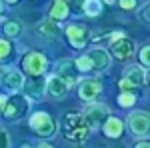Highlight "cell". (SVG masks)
Wrapping results in <instances>:
<instances>
[{
    "mask_svg": "<svg viewBox=\"0 0 150 148\" xmlns=\"http://www.w3.org/2000/svg\"><path fill=\"white\" fill-rule=\"evenodd\" d=\"M0 148H10V136L4 128H0Z\"/></svg>",
    "mask_w": 150,
    "mask_h": 148,
    "instance_id": "cell-27",
    "label": "cell"
},
{
    "mask_svg": "<svg viewBox=\"0 0 150 148\" xmlns=\"http://www.w3.org/2000/svg\"><path fill=\"white\" fill-rule=\"evenodd\" d=\"M102 130L108 138H120L122 132H124V122L120 118H116V116H108L106 122L102 124Z\"/></svg>",
    "mask_w": 150,
    "mask_h": 148,
    "instance_id": "cell-15",
    "label": "cell"
},
{
    "mask_svg": "<svg viewBox=\"0 0 150 148\" xmlns=\"http://www.w3.org/2000/svg\"><path fill=\"white\" fill-rule=\"evenodd\" d=\"M62 132H64L66 140L84 142L88 138L90 128L86 126L80 112H68V114H64V118H62Z\"/></svg>",
    "mask_w": 150,
    "mask_h": 148,
    "instance_id": "cell-1",
    "label": "cell"
},
{
    "mask_svg": "<svg viewBox=\"0 0 150 148\" xmlns=\"http://www.w3.org/2000/svg\"><path fill=\"white\" fill-rule=\"evenodd\" d=\"M134 50H136L134 42L130 38H126L124 34L116 36L114 40L110 42V54L116 60H128V58H132L134 56Z\"/></svg>",
    "mask_w": 150,
    "mask_h": 148,
    "instance_id": "cell-7",
    "label": "cell"
},
{
    "mask_svg": "<svg viewBox=\"0 0 150 148\" xmlns=\"http://www.w3.org/2000/svg\"><path fill=\"white\" fill-rule=\"evenodd\" d=\"M70 14V4L68 0H54L52 6H50V18L56 20V22H62L66 20Z\"/></svg>",
    "mask_w": 150,
    "mask_h": 148,
    "instance_id": "cell-17",
    "label": "cell"
},
{
    "mask_svg": "<svg viewBox=\"0 0 150 148\" xmlns=\"http://www.w3.org/2000/svg\"><path fill=\"white\" fill-rule=\"evenodd\" d=\"M70 84L66 78H62V76H50V78H46V94L50 96V98H64L66 94H68L70 90Z\"/></svg>",
    "mask_w": 150,
    "mask_h": 148,
    "instance_id": "cell-10",
    "label": "cell"
},
{
    "mask_svg": "<svg viewBox=\"0 0 150 148\" xmlns=\"http://www.w3.org/2000/svg\"><path fill=\"white\" fill-rule=\"evenodd\" d=\"M38 148H54V146H48V144H40Z\"/></svg>",
    "mask_w": 150,
    "mask_h": 148,
    "instance_id": "cell-33",
    "label": "cell"
},
{
    "mask_svg": "<svg viewBox=\"0 0 150 148\" xmlns=\"http://www.w3.org/2000/svg\"><path fill=\"white\" fill-rule=\"evenodd\" d=\"M4 102H6V96L0 94V116H2V108H4Z\"/></svg>",
    "mask_w": 150,
    "mask_h": 148,
    "instance_id": "cell-30",
    "label": "cell"
},
{
    "mask_svg": "<svg viewBox=\"0 0 150 148\" xmlns=\"http://www.w3.org/2000/svg\"><path fill=\"white\" fill-rule=\"evenodd\" d=\"M20 148H32V146H30V144H22Z\"/></svg>",
    "mask_w": 150,
    "mask_h": 148,
    "instance_id": "cell-34",
    "label": "cell"
},
{
    "mask_svg": "<svg viewBox=\"0 0 150 148\" xmlns=\"http://www.w3.org/2000/svg\"><path fill=\"white\" fill-rule=\"evenodd\" d=\"M126 126L130 134L138 138H144L150 134V114L144 110H132L126 116Z\"/></svg>",
    "mask_w": 150,
    "mask_h": 148,
    "instance_id": "cell-4",
    "label": "cell"
},
{
    "mask_svg": "<svg viewBox=\"0 0 150 148\" xmlns=\"http://www.w3.org/2000/svg\"><path fill=\"white\" fill-rule=\"evenodd\" d=\"M118 88H120V92H136L138 90V86H134L130 80H126V78H122L120 82H118Z\"/></svg>",
    "mask_w": 150,
    "mask_h": 148,
    "instance_id": "cell-26",
    "label": "cell"
},
{
    "mask_svg": "<svg viewBox=\"0 0 150 148\" xmlns=\"http://www.w3.org/2000/svg\"><path fill=\"white\" fill-rule=\"evenodd\" d=\"M10 54H12V44L6 40V38H0V62L6 60Z\"/></svg>",
    "mask_w": 150,
    "mask_h": 148,
    "instance_id": "cell-23",
    "label": "cell"
},
{
    "mask_svg": "<svg viewBox=\"0 0 150 148\" xmlns=\"http://www.w3.org/2000/svg\"><path fill=\"white\" fill-rule=\"evenodd\" d=\"M2 30H4V34L10 36V38H14V36H20V32H22V26H20V22H14V20H8V22H4V26H2Z\"/></svg>",
    "mask_w": 150,
    "mask_h": 148,
    "instance_id": "cell-20",
    "label": "cell"
},
{
    "mask_svg": "<svg viewBox=\"0 0 150 148\" xmlns=\"http://www.w3.org/2000/svg\"><path fill=\"white\" fill-rule=\"evenodd\" d=\"M88 56L92 60V70H96V72H102L110 66V52L104 48H92L88 52Z\"/></svg>",
    "mask_w": 150,
    "mask_h": 148,
    "instance_id": "cell-12",
    "label": "cell"
},
{
    "mask_svg": "<svg viewBox=\"0 0 150 148\" xmlns=\"http://www.w3.org/2000/svg\"><path fill=\"white\" fill-rule=\"evenodd\" d=\"M148 80H150V76H148Z\"/></svg>",
    "mask_w": 150,
    "mask_h": 148,
    "instance_id": "cell-36",
    "label": "cell"
},
{
    "mask_svg": "<svg viewBox=\"0 0 150 148\" xmlns=\"http://www.w3.org/2000/svg\"><path fill=\"white\" fill-rule=\"evenodd\" d=\"M0 82H2V78H0Z\"/></svg>",
    "mask_w": 150,
    "mask_h": 148,
    "instance_id": "cell-35",
    "label": "cell"
},
{
    "mask_svg": "<svg viewBox=\"0 0 150 148\" xmlns=\"http://www.w3.org/2000/svg\"><path fill=\"white\" fill-rule=\"evenodd\" d=\"M116 4L126 12H132L138 8V0H116Z\"/></svg>",
    "mask_w": 150,
    "mask_h": 148,
    "instance_id": "cell-25",
    "label": "cell"
},
{
    "mask_svg": "<svg viewBox=\"0 0 150 148\" xmlns=\"http://www.w3.org/2000/svg\"><path fill=\"white\" fill-rule=\"evenodd\" d=\"M82 10H84L86 16H98L102 12V0H84Z\"/></svg>",
    "mask_w": 150,
    "mask_h": 148,
    "instance_id": "cell-19",
    "label": "cell"
},
{
    "mask_svg": "<svg viewBox=\"0 0 150 148\" xmlns=\"http://www.w3.org/2000/svg\"><path fill=\"white\" fill-rule=\"evenodd\" d=\"M64 32H66L70 46H74V48H84L88 42V26L86 24H78V22L68 24Z\"/></svg>",
    "mask_w": 150,
    "mask_h": 148,
    "instance_id": "cell-8",
    "label": "cell"
},
{
    "mask_svg": "<svg viewBox=\"0 0 150 148\" xmlns=\"http://www.w3.org/2000/svg\"><path fill=\"white\" fill-rule=\"evenodd\" d=\"M134 148H150V142H146V140H142V142H138Z\"/></svg>",
    "mask_w": 150,
    "mask_h": 148,
    "instance_id": "cell-29",
    "label": "cell"
},
{
    "mask_svg": "<svg viewBox=\"0 0 150 148\" xmlns=\"http://www.w3.org/2000/svg\"><path fill=\"white\" fill-rule=\"evenodd\" d=\"M76 74H78V68H76V62H74V60L64 58V60L58 62V76H62V78L68 80L70 84H74Z\"/></svg>",
    "mask_w": 150,
    "mask_h": 148,
    "instance_id": "cell-16",
    "label": "cell"
},
{
    "mask_svg": "<svg viewBox=\"0 0 150 148\" xmlns=\"http://www.w3.org/2000/svg\"><path fill=\"white\" fill-rule=\"evenodd\" d=\"M138 58H140V64H142L144 68H150V44H146L142 50H140Z\"/></svg>",
    "mask_w": 150,
    "mask_h": 148,
    "instance_id": "cell-24",
    "label": "cell"
},
{
    "mask_svg": "<svg viewBox=\"0 0 150 148\" xmlns=\"http://www.w3.org/2000/svg\"><path fill=\"white\" fill-rule=\"evenodd\" d=\"M102 92V84L100 80H94V78H86L78 84V98L84 100V102H94Z\"/></svg>",
    "mask_w": 150,
    "mask_h": 148,
    "instance_id": "cell-9",
    "label": "cell"
},
{
    "mask_svg": "<svg viewBox=\"0 0 150 148\" xmlns=\"http://www.w3.org/2000/svg\"><path fill=\"white\" fill-rule=\"evenodd\" d=\"M46 66H48V58L44 56L42 52H38V50H32V52H28V54L22 58V68H24V72L30 74V76L44 74Z\"/></svg>",
    "mask_w": 150,
    "mask_h": 148,
    "instance_id": "cell-6",
    "label": "cell"
},
{
    "mask_svg": "<svg viewBox=\"0 0 150 148\" xmlns=\"http://www.w3.org/2000/svg\"><path fill=\"white\" fill-rule=\"evenodd\" d=\"M140 18H142V22H150V4H146L142 12H140Z\"/></svg>",
    "mask_w": 150,
    "mask_h": 148,
    "instance_id": "cell-28",
    "label": "cell"
},
{
    "mask_svg": "<svg viewBox=\"0 0 150 148\" xmlns=\"http://www.w3.org/2000/svg\"><path fill=\"white\" fill-rule=\"evenodd\" d=\"M24 92H26V96L28 98H36V100H40L42 98V94L46 92V78L42 76V74H36V76H30L28 80H24Z\"/></svg>",
    "mask_w": 150,
    "mask_h": 148,
    "instance_id": "cell-11",
    "label": "cell"
},
{
    "mask_svg": "<svg viewBox=\"0 0 150 148\" xmlns=\"http://www.w3.org/2000/svg\"><path fill=\"white\" fill-rule=\"evenodd\" d=\"M28 124H30V128H32L40 138L54 136V134H56V130H58L56 120H54L50 114H46V112H34L32 116H30Z\"/></svg>",
    "mask_w": 150,
    "mask_h": 148,
    "instance_id": "cell-3",
    "label": "cell"
},
{
    "mask_svg": "<svg viewBox=\"0 0 150 148\" xmlns=\"http://www.w3.org/2000/svg\"><path fill=\"white\" fill-rule=\"evenodd\" d=\"M28 108H30V100H28V96H24L20 92H16V94H12L6 98V102H4V108H2V114H4V118L6 120H20L24 114L28 112Z\"/></svg>",
    "mask_w": 150,
    "mask_h": 148,
    "instance_id": "cell-2",
    "label": "cell"
},
{
    "mask_svg": "<svg viewBox=\"0 0 150 148\" xmlns=\"http://www.w3.org/2000/svg\"><path fill=\"white\" fill-rule=\"evenodd\" d=\"M4 2H8V4H16L18 0H4Z\"/></svg>",
    "mask_w": 150,
    "mask_h": 148,
    "instance_id": "cell-32",
    "label": "cell"
},
{
    "mask_svg": "<svg viewBox=\"0 0 150 148\" xmlns=\"http://www.w3.org/2000/svg\"><path fill=\"white\" fill-rule=\"evenodd\" d=\"M118 104L122 108H132L136 104V94L134 92H120L118 94Z\"/></svg>",
    "mask_w": 150,
    "mask_h": 148,
    "instance_id": "cell-21",
    "label": "cell"
},
{
    "mask_svg": "<svg viewBox=\"0 0 150 148\" xmlns=\"http://www.w3.org/2000/svg\"><path fill=\"white\" fill-rule=\"evenodd\" d=\"M74 62H76L78 72H90V70H92V60H90L88 54H86V56H78Z\"/></svg>",
    "mask_w": 150,
    "mask_h": 148,
    "instance_id": "cell-22",
    "label": "cell"
},
{
    "mask_svg": "<svg viewBox=\"0 0 150 148\" xmlns=\"http://www.w3.org/2000/svg\"><path fill=\"white\" fill-rule=\"evenodd\" d=\"M124 78L130 80L134 86H144L146 84V72H144V66L142 64H132V66H126L124 68Z\"/></svg>",
    "mask_w": 150,
    "mask_h": 148,
    "instance_id": "cell-13",
    "label": "cell"
},
{
    "mask_svg": "<svg viewBox=\"0 0 150 148\" xmlns=\"http://www.w3.org/2000/svg\"><path fill=\"white\" fill-rule=\"evenodd\" d=\"M2 12H4V4H2V0H0V16H2Z\"/></svg>",
    "mask_w": 150,
    "mask_h": 148,
    "instance_id": "cell-31",
    "label": "cell"
},
{
    "mask_svg": "<svg viewBox=\"0 0 150 148\" xmlns=\"http://www.w3.org/2000/svg\"><path fill=\"white\" fill-rule=\"evenodd\" d=\"M108 116H110V108L100 102H90L82 112V118H84L88 128H100Z\"/></svg>",
    "mask_w": 150,
    "mask_h": 148,
    "instance_id": "cell-5",
    "label": "cell"
},
{
    "mask_svg": "<svg viewBox=\"0 0 150 148\" xmlns=\"http://www.w3.org/2000/svg\"><path fill=\"white\" fill-rule=\"evenodd\" d=\"M24 74L20 72V70H16V68H12V70H8L4 76H2V84L8 88V90H12V92H16V90H20L24 86Z\"/></svg>",
    "mask_w": 150,
    "mask_h": 148,
    "instance_id": "cell-14",
    "label": "cell"
},
{
    "mask_svg": "<svg viewBox=\"0 0 150 148\" xmlns=\"http://www.w3.org/2000/svg\"><path fill=\"white\" fill-rule=\"evenodd\" d=\"M38 32L42 36H46V38H54V36H58V32H60V26H58L56 20L46 18V20H42V22L38 24Z\"/></svg>",
    "mask_w": 150,
    "mask_h": 148,
    "instance_id": "cell-18",
    "label": "cell"
}]
</instances>
